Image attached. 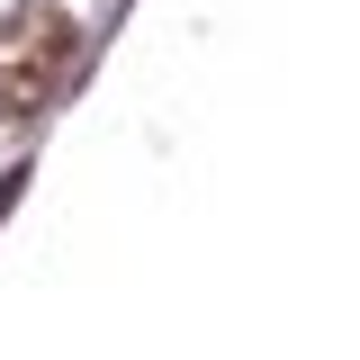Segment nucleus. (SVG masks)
Here are the masks:
<instances>
[{
    "label": "nucleus",
    "mask_w": 360,
    "mask_h": 360,
    "mask_svg": "<svg viewBox=\"0 0 360 360\" xmlns=\"http://www.w3.org/2000/svg\"><path fill=\"white\" fill-rule=\"evenodd\" d=\"M72 45L82 37H72V18H63L54 0L0 18V127L54 108V90H63V72H72Z\"/></svg>",
    "instance_id": "f257e3e1"
}]
</instances>
